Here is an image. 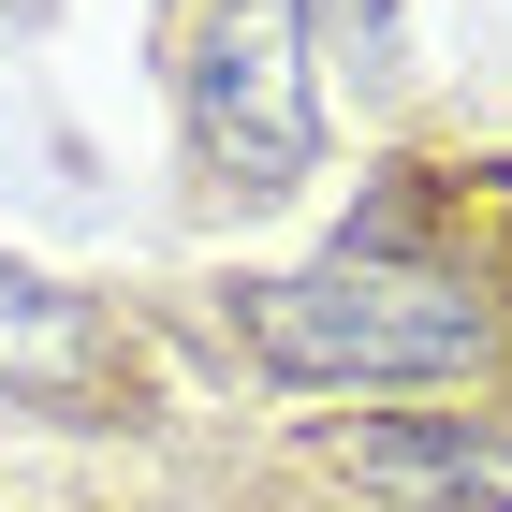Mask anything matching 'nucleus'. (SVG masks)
I'll list each match as a JSON object with an SVG mask.
<instances>
[{
    "mask_svg": "<svg viewBox=\"0 0 512 512\" xmlns=\"http://www.w3.org/2000/svg\"><path fill=\"white\" fill-rule=\"evenodd\" d=\"M249 352L278 381H469L498 366V293L439 249H322L293 278H249Z\"/></svg>",
    "mask_w": 512,
    "mask_h": 512,
    "instance_id": "obj_1",
    "label": "nucleus"
},
{
    "mask_svg": "<svg viewBox=\"0 0 512 512\" xmlns=\"http://www.w3.org/2000/svg\"><path fill=\"white\" fill-rule=\"evenodd\" d=\"M191 147L220 191L278 205L322 161V88H308V0H205L191 30Z\"/></svg>",
    "mask_w": 512,
    "mask_h": 512,
    "instance_id": "obj_2",
    "label": "nucleus"
},
{
    "mask_svg": "<svg viewBox=\"0 0 512 512\" xmlns=\"http://www.w3.org/2000/svg\"><path fill=\"white\" fill-rule=\"evenodd\" d=\"M0 395H44V410L103 395V322L30 264H0Z\"/></svg>",
    "mask_w": 512,
    "mask_h": 512,
    "instance_id": "obj_3",
    "label": "nucleus"
},
{
    "mask_svg": "<svg viewBox=\"0 0 512 512\" xmlns=\"http://www.w3.org/2000/svg\"><path fill=\"white\" fill-rule=\"evenodd\" d=\"M337 469L381 483V498H410V512H512L498 469L469 454V425H337Z\"/></svg>",
    "mask_w": 512,
    "mask_h": 512,
    "instance_id": "obj_4",
    "label": "nucleus"
},
{
    "mask_svg": "<svg viewBox=\"0 0 512 512\" xmlns=\"http://www.w3.org/2000/svg\"><path fill=\"white\" fill-rule=\"evenodd\" d=\"M322 30H352V59H366V74H381V59H395V30H381V0H322Z\"/></svg>",
    "mask_w": 512,
    "mask_h": 512,
    "instance_id": "obj_5",
    "label": "nucleus"
},
{
    "mask_svg": "<svg viewBox=\"0 0 512 512\" xmlns=\"http://www.w3.org/2000/svg\"><path fill=\"white\" fill-rule=\"evenodd\" d=\"M15 15H44V0H15Z\"/></svg>",
    "mask_w": 512,
    "mask_h": 512,
    "instance_id": "obj_6",
    "label": "nucleus"
}]
</instances>
